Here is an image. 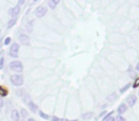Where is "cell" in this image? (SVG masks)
Here are the masks:
<instances>
[{"mask_svg": "<svg viewBox=\"0 0 139 121\" xmlns=\"http://www.w3.org/2000/svg\"><path fill=\"white\" fill-rule=\"evenodd\" d=\"M10 68L15 72H22L23 71V65L20 60H13L10 64Z\"/></svg>", "mask_w": 139, "mask_h": 121, "instance_id": "cell-1", "label": "cell"}, {"mask_svg": "<svg viewBox=\"0 0 139 121\" xmlns=\"http://www.w3.org/2000/svg\"><path fill=\"white\" fill-rule=\"evenodd\" d=\"M11 81L15 86H21L24 83V79L21 75H12L11 77Z\"/></svg>", "mask_w": 139, "mask_h": 121, "instance_id": "cell-2", "label": "cell"}, {"mask_svg": "<svg viewBox=\"0 0 139 121\" xmlns=\"http://www.w3.org/2000/svg\"><path fill=\"white\" fill-rule=\"evenodd\" d=\"M28 121H35V120H34L33 118H29V119H28Z\"/></svg>", "mask_w": 139, "mask_h": 121, "instance_id": "cell-31", "label": "cell"}, {"mask_svg": "<svg viewBox=\"0 0 139 121\" xmlns=\"http://www.w3.org/2000/svg\"><path fill=\"white\" fill-rule=\"evenodd\" d=\"M116 120H117V121H126V119H125L122 115H119V114L116 116Z\"/></svg>", "mask_w": 139, "mask_h": 121, "instance_id": "cell-21", "label": "cell"}, {"mask_svg": "<svg viewBox=\"0 0 139 121\" xmlns=\"http://www.w3.org/2000/svg\"><path fill=\"white\" fill-rule=\"evenodd\" d=\"M113 97H115V93H114L112 96H109L107 98H108V100H109V101H111V100H114V98H113Z\"/></svg>", "mask_w": 139, "mask_h": 121, "instance_id": "cell-24", "label": "cell"}, {"mask_svg": "<svg viewBox=\"0 0 139 121\" xmlns=\"http://www.w3.org/2000/svg\"><path fill=\"white\" fill-rule=\"evenodd\" d=\"M25 3V1H24V0H20V1H19V4H18V6L20 7V5H22V4H24Z\"/></svg>", "mask_w": 139, "mask_h": 121, "instance_id": "cell-29", "label": "cell"}, {"mask_svg": "<svg viewBox=\"0 0 139 121\" xmlns=\"http://www.w3.org/2000/svg\"><path fill=\"white\" fill-rule=\"evenodd\" d=\"M28 112H27V110H25V109H22L21 110V115L23 116V118H25V117H27L28 116Z\"/></svg>", "mask_w": 139, "mask_h": 121, "instance_id": "cell-18", "label": "cell"}, {"mask_svg": "<svg viewBox=\"0 0 139 121\" xmlns=\"http://www.w3.org/2000/svg\"><path fill=\"white\" fill-rule=\"evenodd\" d=\"M130 86H131V83H127V85H125L123 88L120 89V93H124L126 90H128V89L130 88Z\"/></svg>", "mask_w": 139, "mask_h": 121, "instance_id": "cell-16", "label": "cell"}, {"mask_svg": "<svg viewBox=\"0 0 139 121\" xmlns=\"http://www.w3.org/2000/svg\"><path fill=\"white\" fill-rule=\"evenodd\" d=\"M8 95V91L5 87L3 86H0V97H6Z\"/></svg>", "mask_w": 139, "mask_h": 121, "instance_id": "cell-12", "label": "cell"}, {"mask_svg": "<svg viewBox=\"0 0 139 121\" xmlns=\"http://www.w3.org/2000/svg\"><path fill=\"white\" fill-rule=\"evenodd\" d=\"M0 32H1V30H0Z\"/></svg>", "mask_w": 139, "mask_h": 121, "instance_id": "cell-35", "label": "cell"}, {"mask_svg": "<svg viewBox=\"0 0 139 121\" xmlns=\"http://www.w3.org/2000/svg\"><path fill=\"white\" fill-rule=\"evenodd\" d=\"M126 111H127V106H126V104H124V103L120 104V105L118 106V108H117V113H119V115H121L122 113H124Z\"/></svg>", "mask_w": 139, "mask_h": 121, "instance_id": "cell-9", "label": "cell"}, {"mask_svg": "<svg viewBox=\"0 0 139 121\" xmlns=\"http://www.w3.org/2000/svg\"><path fill=\"white\" fill-rule=\"evenodd\" d=\"M39 114H40V116H41L42 118H44V119H48V118H49V116H48L46 113H45L44 112H42V111H39Z\"/></svg>", "mask_w": 139, "mask_h": 121, "instance_id": "cell-14", "label": "cell"}, {"mask_svg": "<svg viewBox=\"0 0 139 121\" xmlns=\"http://www.w3.org/2000/svg\"><path fill=\"white\" fill-rule=\"evenodd\" d=\"M105 121H115V118H114V116H110V117H108Z\"/></svg>", "mask_w": 139, "mask_h": 121, "instance_id": "cell-26", "label": "cell"}, {"mask_svg": "<svg viewBox=\"0 0 139 121\" xmlns=\"http://www.w3.org/2000/svg\"><path fill=\"white\" fill-rule=\"evenodd\" d=\"M59 2H60L59 0H50V1L48 2V5H49V7H50L52 10H54V9L56 8V6H57V4H58Z\"/></svg>", "mask_w": 139, "mask_h": 121, "instance_id": "cell-11", "label": "cell"}, {"mask_svg": "<svg viewBox=\"0 0 139 121\" xmlns=\"http://www.w3.org/2000/svg\"><path fill=\"white\" fill-rule=\"evenodd\" d=\"M52 121H63V119L59 118V117H57V116H53V117H52Z\"/></svg>", "mask_w": 139, "mask_h": 121, "instance_id": "cell-23", "label": "cell"}, {"mask_svg": "<svg viewBox=\"0 0 139 121\" xmlns=\"http://www.w3.org/2000/svg\"><path fill=\"white\" fill-rule=\"evenodd\" d=\"M19 48H20V45L18 44H13L12 46H11V50H10V55L12 57H14V58H17V53L19 51Z\"/></svg>", "mask_w": 139, "mask_h": 121, "instance_id": "cell-3", "label": "cell"}, {"mask_svg": "<svg viewBox=\"0 0 139 121\" xmlns=\"http://www.w3.org/2000/svg\"><path fill=\"white\" fill-rule=\"evenodd\" d=\"M135 102H136V97L134 96V95H131V96H129L128 97V98H127V103H128V105L129 106H133L134 104H135Z\"/></svg>", "mask_w": 139, "mask_h": 121, "instance_id": "cell-7", "label": "cell"}, {"mask_svg": "<svg viewBox=\"0 0 139 121\" xmlns=\"http://www.w3.org/2000/svg\"><path fill=\"white\" fill-rule=\"evenodd\" d=\"M1 44H2V40H0V47H1Z\"/></svg>", "mask_w": 139, "mask_h": 121, "instance_id": "cell-33", "label": "cell"}, {"mask_svg": "<svg viewBox=\"0 0 139 121\" xmlns=\"http://www.w3.org/2000/svg\"><path fill=\"white\" fill-rule=\"evenodd\" d=\"M12 119L13 121H19V119H20V113H18L17 110H12Z\"/></svg>", "mask_w": 139, "mask_h": 121, "instance_id": "cell-8", "label": "cell"}, {"mask_svg": "<svg viewBox=\"0 0 139 121\" xmlns=\"http://www.w3.org/2000/svg\"><path fill=\"white\" fill-rule=\"evenodd\" d=\"M10 14H11V16L12 17H16L18 14H19V12H20V7L19 6H16V7H14V8H12L11 10H10Z\"/></svg>", "mask_w": 139, "mask_h": 121, "instance_id": "cell-6", "label": "cell"}, {"mask_svg": "<svg viewBox=\"0 0 139 121\" xmlns=\"http://www.w3.org/2000/svg\"><path fill=\"white\" fill-rule=\"evenodd\" d=\"M92 115H93L92 113H86L82 114V118H83V119H89V118L92 117Z\"/></svg>", "mask_w": 139, "mask_h": 121, "instance_id": "cell-15", "label": "cell"}, {"mask_svg": "<svg viewBox=\"0 0 139 121\" xmlns=\"http://www.w3.org/2000/svg\"><path fill=\"white\" fill-rule=\"evenodd\" d=\"M4 62H5L4 58H3V57L0 58V69H2V68L4 67Z\"/></svg>", "mask_w": 139, "mask_h": 121, "instance_id": "cell-19", "label": "cell"}, {"mask_svg": "<svg viewBox=\"0 0 139 121\" xmlns=\"http://www.w3.org/2000/svg\"><path fill=\"white\" fill-rule=\"evenodd\" d=\"M114 113V112H113V111H112V112H111V113H107V115H106V116H105V117H103V119H102V121H105V120H106V119H107V118H108V117H110V116H111V114H112V113Z\"/></svg>", "mask_w": 139, "mask_h": 121, "instance_id": "cell-25", "label": "cell"}, {"mask_svg": "<svg viewBox=\"0 0 139 121\" xmlns=\"http://www.w3.org/2000/svg\"><path fill=\"white\" fill-rule=\"evenodd\" d=\"M105 113H107V112H106V111H103V112H102V113L99 114V116H98V117H101V116H102V115H104Z\"/></svg>", "mask_w": 139, "mask_h": 121, "instance_id": "cell-28", "label": "cell"}, {"mask_svg": "<svg viewBox=\"0 0 139 121\" xmlns=\"http://www.w3.org/2000/svg\"><path fill=\"white\" fill-rule=\"evenodd\" d=\"M10 43H11V38H10V37H7V38L5 39V42H4L5 45H8Z\"/></svg>", "mask_w": 139, "mask_h": 121, "instance_id": "cell-22", "label": "cell"}, {"mask_svg": "<svg viewBox=\"0 0 139 121\" xmlns=\"http://www.w3.org/2000/svg\"><path fill=\"white\" fill-rule=\"evenodd\" d=\"M3 105H4V100H3L2 97H0V108H2Z\"/></svg>", "mask_w": 139, "mask_h": 121, "instance_id": "cell-27", "label": "cell"}, {"mask_svg": "<svg viewBox=\"0 0 139 121\" xmlns=\"http://www.w3.org/2000/svg\"><path fill=\"white\" fill-rule=\"evenodd\" d=\"M138 86H139V78H137V79L135 80V81H134L132 87H133V88H137Z\"/></svg>", "mask_w": 139, "mask_h": 121, "instance_id": "cell-20", "label": "cell"}, {"mask_svg": "<svg viewBox=\"0 0 139 121\" xmlns=\"http://www.w3.org/2000/svg\"><path fill=\"white\" fill-rule=\"evenodd\" d=\"M135 68H136V70H137V71H139V63L136 65V67H135Z\"/></svg>", "mask_w": 139, "mask_h": 121, "instance_id": "cell-30", "label": "cell"}, {"mask_svg": "<svg viewBox=\"0 0 139 121\" xmlns=\"http://www.w3.org/2000/svg\"><path fill=\"white\" fill-rule=\"evenodd\" d=\"M27 29L29 32H31L32 31V23L31 22H29L28 25H27Z\"/></svg>", "mask_w": 139, "mask_h": 121, "instance_id": "cell-17", "label": "cell"}, {"mask_svg": "<svg viewBox=\"0 0 139 121\" xmlns=\"http://www.w3.org/2000/svg\"><path fill=\"white\" fill-rule=\"evenodd\" d=\"M15 23H16V19H15V18H12V20L9 21V23H8V28H10L13 27V26L15 25Z\"/></svg>", "mask_w": 139, "mask_h": 121, "instance_id": "cell-13", "label": "cell"}, {"mask_svg": "<svg viewBox=\"0 0 139 121\" xmlns=\"http://www.w3.org/2000/svg\"><path fill=\"white\" fill-rule=\"evenodd\" d=\"M65 121H78V120L77 119H74V120H68V119H66Z\"/></svg>", "mask_w": 139, "mask_h": 121, "instance_id": "cell-32", "label": "cell"}, {"mask_svg": "<svg viewBox=\"0 0 139 121\" xmlns=\"http://www.w3.org/2000/svg\"><path fill=\"white\" fill-rule=\"evenodd\" d=\"M29 107L31 110V112H33V113H36L38 111V106L34 102H32V101H29Z\"/></svg>", "mask_w": 139, "mask_h": 121, "instance_id": "cell-10", "label": "cell"}, {"mask_svg": "<svg viewBox=\"0 0 139 121\" xmlns=\"http://www.w3.org/2000/svg\"><path fill=\"white\" fill-rule=\"evenodd\" d=\"M19 41L22 44L24 45H29L30 44V40H29V37L26 34H21L19 36Z\"/></svg>", "mask_w": 139, "mask_h": 121, "instance_id": "cell-4", "label": "cell"}, {"mask_svg": "<svg viewBox=\"0 0 139 121\" xmlns=\"http://www.w3.org/2000/svg\"><path fill=\"white\" fill-rule=\"evenodd\" d=\"M46 12H47V9L45 7H39L35 11V13H36L37 17H43L44 15H45Z\"/></svg>", "mask_w": 139, "mask_h": 121, "instance_id": "cell-5", "label": "cell"}, {"mask_svg": "<svg viewBox=\"0 0 139 121\" xmlns=\"http://www.w3.org/2000/svg\"><path fill=\"white\" fill-rule=\"evenodd\" d=\"M138 96H139V92H138Z\"/></svg>", "mask_w": 139, "mask_h": 121, "instance_id": "cell-34", "label": "cell"}]
</instances>
